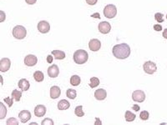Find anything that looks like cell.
Returning a JSON list of instances; mask_svg holds the SVG:
<instances>
[{"label": "cell", "instance_id": "6da1fadb", "mask_svg": "<svg viewBox=\"0 0 167 125\" xmlns=\"http://www.w3.org/2000/svg\"><path fill=\"white\" fill-rule=\"evenodd\" d=\"M112 53L116 58L125 59L131 55V48L127 44H119L114 45L112 49Z\"/></svg>", "mask_w": 167, "mask_h": 125}, {"label": "cell", "instance_id": "7a4b0ae2", "mask_svg": "<svg viewBox=\"0 0 167 125\" xmlns=\"http://www.w3.org/2000/svg\"><path fill=\"white\" fill-rule=\"evenodd\" d=\"M89 54L84 49H79L73 53V61L77 64H84L88 61Z\"/></svg>", "mask_w": 167, "mask_h": 125}, {"label": "cell", "instance_id": "3957f363", "mask_svg": "<svg viewBox=\"0 0 167 125\" xmlns=\"http://www.w3.org/2000/svg\"><path fill=\"white\" fill-rule=\"evenodd\" d=\"M13 35L17 39H24L27 35V30L24 26L17 25L13 29Z\"/></svg>", "mask_w": 167, "mask_h": 125}, {"label": "cell", "instance_id": "277c9868", "mask_svg": "<svg viewBox=\"0 0 167 125\" xmlns=\"http://www.w3.org/2000/svg\"><path fill=\"white\" fill-rule=\"evenodd\" d=\"M117 14V8L114 4H108L104 8V15L108 18H113Z\"/></svg>", "mask_w": 167, "mask_h": 125}, {"label": "cell", "instance_id": "5b68a950", "mask_svg": "<svg viewBox=\"0 0 167 125\" xmlns=\"http://www.w3.org/2000/svg\"><path fill=\"white\" fill-rule=\"evenodd\" d=\"M143 69H144V71L146 73H148V74H153V73L156 72L157 66H156V64H155L154 62H152V61H147V62H145L144 64Z\"/></svg>", "mask_w": 167, "mask_h": 125}, {"label": "cell", "instance_id": "8992f818", "mask_svg": "<svg viewBox=\"0 0 167 125\" xmlns=\"http://www.w3.org/2000/svg\"><path fill=\"white\" fill-rule=\"evenodd\" d=\"M132 99L137 103H142L145 100V93L142 90H135L132 93Z\"/></svg>", "mask_w": 167, "mask_h": 125}, {"label": "cell", "instance_id": "52a82bcc", "mask_svg": "<svg viewBox=\"0 0 167 125\" xmlns=\"http://www.w3.org/2000/svg\"><path fill=\"white\" fill-rule=\"evenodd\" d=\"M11 66V61L8 58H3L0 60V71L2 73H5L8 71Z\"/></svg>", "mask_w": 167, "mask_h": 125}, {"label": "cell", "instance_id": "ba28073f", "mask_svg": "<svg viewBox=\"0 0 167 125\" xmlns=\"http://www.w3.org/2000/svg\"><path fill=\"white\" fill-rule=\"evenodd\" d=\"M99 31L103 33V34H107L110 32L111 30V25L109 22H106V21H103L101 23L99 24L98 26Z\"/></svg>", "mask_w": 167, "mask_h": 125}, {"label": "cell", "instance_id": "9c48e42d", "mask_svg": "<svg viewBox=\"0 0 167 125\" xmlns=\"http://www.w3.org/2000/svg\"><path fill=\"white\" fill-rule=\"evenodd\" d=\"M38 30L41 33H47L49 32L50 30V24H49V22L47 21H40L39 24H38Z\"/></svg>", "mask_w": 167, "mask_h": 125}, {"label": "cell", "instance_id": "30bf717a", "mask_svg": "<svg viewBox=\"0 0 167 125\" xmlns=\"http://www.w3.org/2000/svg\"><path fill=\"white\" fill-rule=\"evenodd\" d=\"M37 63H38V58L35 55L29 54L24 58V64L29 67H33L37 64Z\"/></svg>", "mask_w": 167, "mask_h": 125}, {"label": "cell", "instance_id": "8fae6325", "mask_svg": "<svg viewBox=\"0 0 167 125\" xmlns=\"http://www.w3.org/2000/svg\"><path fill=\"white\" fill-rule=\"evenodd\" d=\"M89 48L91 51L93 52H96L99 51L100 48H101V43L99 39L94 38V39H91L89 43Z\"/></svg>", "mask_w": 167, "mask_h": 125}, {"label": "cell", "instance_id": "7c38bea8", "mask_svg": "<svg viewBox=\"0 0 167 125\" xmlns=\"http://www.w3.org/2000/svg\"><path fill=\"white\" fill-rule=\"evenodd\" d=\"M59 74V67L57 65L53 64L51 65L50 67H49L48 69V75H49L50 78H57Z\"/></svg>", "mask_w": 167, "mask_h": 125}, {"label": "cell", "instance_id": "4fadbf2b", "mask_svg": "<svg viewBox=\"0 0 167 125\" xmlns=\"http://www.w3.org/2000/svg\"><path fill=\"white\" fill-rule=\"evenodd\" d=\"M19 118H20V121L23 124H25L29 121V119L31 118V113L28 110H22L20 113H19Z\"/></svg>", "mask_w": 167, "mask_h": 125}, {"label": "cell", "instance_id": "5bb4252c", "mask_svg": "<svg viewBox=\"0 0 167 125\" xmlns=\"http://www.w3.org/2000/svg\"><path fill=\"white\" fill-rule=\"evenodd\" d=\"M46 113V108L44 105H37L34 109V114L36 117H44Z\"/></svg>", "mask_w": 167, "mask_h": 125}, {"label": "cell", "instance_id": "9a60e30c", "mask_svg": "<svg viewBox=\"0 0 167 125\" xmlns=\"http://www.w3.org/2000/svg\"><path fill=\"white\" fill-rule=\"evenodd\" d=\"M107 97V92L104 89H99L94 92V98L97 100H104Z\"/></svg>", "mask_w": 167, "mask_h": 125}, {"label": "cell", "instance_id": "2e32d148", "mask_svg": "<svg viewBox=\"0 0 167 125\" xmlns=\"http://www.w3.org/2000/svg\"><path fill=\"white\" fill-rule=\"evenodd\" d=\"M18 86L19 88L22 90V91H28L30 88V84L27 79L25 78H22L19 81L18 83Z\"/></svg>", "mask_w": 167, "mask_h": 125}, {"label": "cell", "instance_id": "e0dca14e", "mask_svg": "<svg viewBox=\"0 0 167 125\" xmlns=\"http://www.w3.org/2000/svg\"><path fill=\"white\" fill-rule=\"evenodd\" d=\"M61 94V90L58 86H53L50 89V98L53 99H56L60 96Z\"/></svg>", "mask_w": 167, "mask_h": 125}, {"label": "cell", "instance_id": "ac0fdd59", "mask_svg": "<svg viewBox=\"0 0 167 125\" xmlns=\"http://www.w3.org/2000/svg\"><path fill=\"white\" fill-rule=\"evenodd\" d=\"M51 53L52 55H53L54 58L57 60H62L65 58V53L61 50H53Z\"/></svg>", "mask_w": 167, "mask_h": 125}, {"label": "cell", "instance_id": "d6986e66", "mask_svg": "<svg viewBox=\"0 0 167 125\" xmlns=\"http://www.w3.org/2000/svg\"><path fill=\"white\" fill-rule=\"evenodd\" d=\"M69 107H70L69 102L65 99H62L58 103V109L59 110H66V109H69Z\"/></svg>", "mask_w": 167, "mask_h": 125}, {"label": "cell", "instance_id": "ffe728a7", "mask_svg": "<svg viewBox=\"0 0 167 125\" xmlns=\"http://www.w3.org/2000/svg\"><path fill=\"white\" fill-rule=\"evenodd\" d=\"M80 82H81V78L78 75H73L70 78V84L73 86H78L79 84H80Z\"/></svg>", "mask_w": 167, "mask_h": 125}, {"label": "cell", "instance_id": "44dd1931", "mask_svg": "<svg viewBox=\"0 0 167 125\" xmlns=\"http://www.w3.org/2000/svg\"><path fill=\"white\" fill-rule=\"evenodd\" d=\"M33 78L37 82H42L45 79V75L41 71H35L33 73Z\"/></svg>", "mask_w": 167, "mask_h": 125}, {"label": "cell", "instance_id": "7402d4cb", "mask_svg": "<svg viewBox=\"0 0 167 125\" xmlns=\"http://www.w3.org/2000/svg\"><path fill=\"white\" fill-rule=\"evenodd\" d=\"M11 95H12V98L14 100L16 101V102H19V101H20L21 98H22V92L17 90V89H14L12 92Z\"/></svg>", "mask_w": 167, "mask_h": 125}, {"label": "cell", "instance_id": "603a6c76", "mask_svg": "<svg viewBox=\"0 0 167 125\" xmlns=\"http://www.w3.org/2000/svg\"><path fill=\"white\" fill-rule=\"evenodd\" d=\"M125 118L127 122H133L136 118V115L134 113H131V111H126L125 113Z\"/></svg>", "mask_w": 167, "mask_h": 125}, {"label": "cell", "instance_id": "cb8c5ba5", "mask_svg": "<svg viewBox=\"0 0 167 125\" xmlns=\"http://www.w3.org/2000/svg\"><path fill=\"white\" fill-rule=\"evenodd\" d=\"M66 95L70 99H74L76 98V96H77L76 90H74L73 89H69L67 90V92H66Z\"/></svg>", "mask_w": 167, "mask_h": 125}, {"label": "cell", "instance_id": "d4e9b609", "mask_svg": "<svg viewBox=\"0 0 167 125\" xmlns=\"http://www.w3.org/2000/svg\"><path fill=\"white\" fill-rule=\"evenodd\" d=\"M99 79L98 78H96V77L90 78V88H96L97 86H99Z\"/></svg>", "mask_w": 167, "mask_h": 125}, {"label": "cell", "instance_id": "484cf974", "mask_svg": "<svg viewBox=\"0 0 167 125\" xmlns=\"http://www.w3.org/2000/svg\"><path fill=\"white\" fill-rule=\"evenodd\" d=\"M74 113L75 115L78 116V117H83L85 115V113L83 111V106L79 105V106H77L75 109H74Z\"/></svg>", "mask_w": 167, "mask_h": 125}, {"label": "cell", "instance_id": "4316f807", "mask_svg": "<svg viewBox=\"0 0 167 125\" xmlns=\"http://www.w3.org/2000/svg\"><path fill=\"white\" fill-rule=\"evenodd\" d=\"M0 106H1V113H0V118L4 119L5 115L7 114V109L4 107V105L3 103H0Z\"/></svg>", "mask_w": 167, "mask_h": 125}, {"label": "cell", "instance_id": "83f0119b", "mask_svg": "<svg viewBox=\"0 0 167 125\" xmlns=\"http://www.w3.org/2000/svg\"><path fill=\"white\" fill-rule=\"evenodd\" d=\"M149 116H150V113H149L148 111H145V110L142 111V112L140 113V118L142 120H144V121L148 120V119H149Z\"/></svg>", "mask_w": 167, "mask_h": 125}, {"label": "cell", "instance_id": "f1b7e54d", "mask_svg": "<svg viewBox=\"0 0 167 125\" xmlns=\"http://www.w3.org/2000/svg\"><path fill=\"white\" fill-rule=\"evenodd\" d=\"M155 19L158 23H163L164 22V14L161 13H156L155 14Z\"/></svg>", "mask_w": 167, "mask_h": 125}, {"label": "cell", "instance_id": "f546056e", "mask_svg": "<svg viewBox=\"0 0 167 125\" xmlns=\"http://www.w3.org/2000/svg\"><path fill=\"white\" fill-rule=\"evenodd\" d=\"M7 124L18 125L19 124V122H18V120H17L16 118H8V120H7Z\"/></svg>", "mask_w": 167, "mask_h": 125}, {"label": "cell", "instance_id": "4dcf8cb0", "mask_svg": "<svg viewBox=\"0 0 167 125\" xmlns=\"http://www.w3.org/2000/svg\"><path fill=\"white\" fill-rule=\"evenodd\" d=\"M41 124H43V125H46V124L53 125V124H54V123H53V120H52L51 118H45V119H44V120L42 121Z\"/></svg>", "mask_w": 167, "mask_h": 125}, {"label": "cell", "instance_id": "1f68e13d", "mask_svg": "<svg viewBox=\"0 0 167 125\" xmlns=\"http://www.w3.org/2000/svg\"><path fill=\"white\" fill-rule=\"evenodd\" d=\"M4 101L5 103H7V104L8 105V107H12L13 106V98L10 97H7L4 98Z\"/></svg>", "mask_w": 167, "mask_h": 125}, {"label": "cell", "instance_id": "d6a6232c", "mask_svg": "<svg viewBox=\"0 0 167 125\" xmlns=\"http://www.w3.org/2000/svg\"><path fill=\"white\" fill-rule=\"evenodd\" d=\"M154 29H155V31L160 32V31L162 30V26L160 24H155L154 25Z\"/></svg>", "mask_w": 167, "mask_h": 125}, {"label": "cell", "instance_id": "836d02e7", "mask_svg": "<svg viewBox=\"0 0 167 125\" xmlns=\"http://www.w3.org/2000/svg\"><path fill=\"white\" fill-rule=\"evenodd\" d=\"M85 1L89 5H94V4H97V2H98V0H85Z\"/></svg>", "mask_w": 167, "mask_h": 125}, {"label": "cell", "instance_id": "e575fe53", "mask_svg": "<svg viewBox=\"0 0 167 125\" xmlns=\"http://www.w3.org/2000/svg\"><path fill=\"white\" fill-rule=\"evenodd\" d=\"M25 2L29 5H33V4H36L37 0H25Z\"/></svg>", "mask_w": 167, "mask_h": 125}, {"label": "cell", "instance_id": "d590c367", "mask_svg": "<svg viewBox=\"0 0 167 125\" xmlns=\"http://www.w3.org/2000/svg\"><path fill=\"white\" fill-rule=\"evenodd\" d=\"M0 14H1V18H0V22H4L5 19V13L4 11H0Z\"/></svg>", "mask_w": 167, "mask_h": 125}, {"label": "cell", "instance_id": "8d00e7d4", "mask_svg": "<svg viewBox=\"0 0 167 125\" xmlns=\"http://www.w3.org/2000/svg\"><path fill=\"white\" fill-rule=\"evenodd\" d=\"M53 59V58L52 57V55H48V57H47V62H48L49 64H52Z\"/></svg>", "mask_w": 167, "mask_h": 125}, {"label": "cell", "instance_id": "74e56055", "mask_svg": "<svg viewBox=\"0 0 167 125\" xmlns=\"http://www.w3.org/2000/svg\"><path fill=\"white\" fill-rule=\"evenodd\" d=\"M132 109H134V111H135V112H138V111H140V106L138 104H134Z\"/></svg>", "mask_w": 167, "mask_h": 125}, {"label": "cell", "instance_id": "f35d334b", "mask_svg": "<svg viewBox=\"0 0 167 125\" xmlns=\"http://www.w3.org/2000/svg\"><path fill=\"white\" fill-rule=\"evenodd\" d=\"M91 17H93V18H100V16H99V13H94V14H92Z\"/></svg>", "mask_w": 167, "mask_h": 125}, {"label": "cell", "instance_id": "ab89813d", "mask_svg": "<svg viewBox=\"0 0 167 125\" xmlns=\"http://www.w3.org/2000/svg\"><path fill=\"white\" fill-rule=\"evenodd\" d=\"M162 35L165 38H166L167 39V28H166L165 30L163 31V33H162Z\"/></svg>", "mask_w": 167, "mask_h": 125}, {"label": "cell", "instance_id": "60d3db41", "mask_svg": "<svg viewBox=\"0 0 167 125\" xmlns=\"http://www.w3.org/2000/svg\"><path fill=\"white\" fill-rule=\"evenodd\" d=\"M95 124H101V121L98 118H96V123H95Z\"/></svg>", "mask_w": 167, "mask_h": 125}, {"label": "cell", "instance_id": "b9f144b4", "mask_svg": "<svg viewBox=\"0 0 167 125\" xmlns=\"http://www.w3.org/2000/svg\"><path fill=\"white\" fill-rule=\"evenodd\" d=\"M33 124H37V123H31L30 125H33Z\"/></svg>", "mask_w": 167, "mask_h": 125}, {"label": "cell", "instance_id": "7bdbcfd3", "mask_svg": "<svg viewBox=\"0 0 167 125\" xmlns=\"http://www.w3.org/2000/svg\"><path fill=\"white\" fill-rule=\"evenodd\" d=\"M166 18H167V14H166Z\"/></svg>", "mask_w": 167, "mask_h": 125}]
</instances>
